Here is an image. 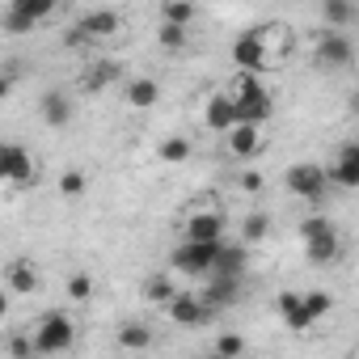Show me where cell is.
<instances>
[{"instance_id": "1", "label": "cell", "mask_w": 359, "mask_h": 359, "mask_svg": "<svg viewBox=\"0 0 359 359\" xmlns=\"http://www.w3.org/2000/svg\"><path fill=\"white\" fill-rule=\"evenodd\" d=\"M229 97L237 102L241 123H258V127H262V118H271V110H275L271 89H266L254 72H237V76H233V85H229Z\"/></svg>"}, {"instance_id": "2", "label": "cell", "mask_w": 359, "mask_h": 359, "mask_svg": "<svg viewBox=\"0 0 359 359\" xmlns=\"http://www.w3.org/2000/svg\"><path fill=\"white\" fill-rule=\"evenodd\" d=\"M34 351L43 355V359H51V355H64L72 342H76V321L68 317V313H60V309H51V313H43L39 317V325H34Z\"/></svg>"}, {"instance_id": "3", "label": "cell", "mask_w": 359, "mask_h": 359, "mask_svg": "<svg viewBox=\"0 0 359 359\" xmlns=\"http://www.w3.org/2000/svg\"><path fill=\"white\" fill-rule=\"evenodd\" d=\"M283 182H287V191H292L296 199H304V203H321L325 191H330V169L317 165V161H296V165H287Z\"/></svg>"}, {"instance_id": "4", "label": "cell", "mask_w": 359, "mask_h": 359, "mask_svg": "<svg viewBox=\"0 0 359 359\" xmlns=\"http://www.w3.org/2000/svg\"><path fill=\"white\" fill-rule=\"evenodd\" d=\"M216 254L220 245H199V241H177L169 250V271H182V275H195V279H208L216 271Z\"/></svg>"}, {"instance_id": "5", "label": "cell", "mask_w": 359, "mask_h": 359, "mask_svg": "<svg viewBox=\"0 0 359 359\" xmlns=\"http://www.w3.org/2000/svg\"><path fill=\"white\" fill-rule=\"evenodd\" d=\"M313 60L321 72H334V68H351L355 64V43L346 34H334V30H321L317 43H313Z\"/></svg>"}, {"instance_id": "6", "label": "cell", "mask_w": 359, "mask_h": 359, "mask_svg": "<svg viewBox=\"0 0 359 359\" xmlns=\"http://www.w3.org/2000/svg\"><path fill=\"white\" fill-rule=\"evenodd\" d=\"M203 123H208V131L233 135V131L241 127V110H237V102H233L229 93H212V97L203 102Z\"/></svg>"}, {"instance_id": "7", "label": "cell", "mask_w": 359, "mask_h": 359, "mask_svg": "<svg viewBox=\"0 0 359 359\" xmlns=\"http://www.w3.org/2000/svg\"><path fill=\"white\" fill-rule=\"evenodd\" d=\"M182 241H199V245H224V216L216 208H199L191 220H187V233Z\"/></svg>"}, {"instance_id": "8", "label": "cell", "mask_w": 359, "mask_h": 359, "mask_svg": "<svg viewBox=\"0 0 359 359\" xmlns=\"http://www.w3.org/2000/svg\"><path fill=\"white\" fill-rule=\"evenodd\" d=\"M0 177L22 187V182H34V177H39V165H34V156L22 144H5V148H0Z\"/></svg>"}, {"instance_id": "9", "label": "cell", "mask_w": 359, "mask_h": 359, "mask_svg": "<svg viewBox=\"0 0 359 359\" xmlns=\"http://www.w3.org/2000/svg\"><path fill=\"white\" fill-rule=\"evenodd\" d=\"M165 313H169V321L187 325V330H191V325H208V321L216 317V309H208L199 292H177V300H173Z\"/></svg>"}, {"instance_id": "10", "label": "cell", "mask_w": 359, "mask_h": 359, "mask_svg": "<svg viewBox=\"0 0 359 359\" xmlns=\"http://www.w3.org/2000/svg\"><path fill=\"white\" fill-rule=\"evenodd\" d=\"M199 296H203V304H208V309H216V313H220V309L237 304V296H241V279H237V275H208Z\"/></svg>"}, {"instance_id": "11", "label": "cell", "mask_w": 359, "mask_h": 359, "mask_svg": "<svg viewBox=\"0 0 359 359\" xmlns=\"http://www.w3.org/2000/svg\"><path fill=\"white\" fill-rule=\"evenodd\" d=\"M275 313L283 317V325H287L292 334H309V330H313V317H309V309H304V292H279V296H275Z\"/></svg>"}, {"instance_id": "12", "label": "cell", "mask_w": 359, "mask_h": 359, "mask_svg": "<svg viewBox=\"0 0 359 359\" xmlns=\"http://www.w3.org/2000/svg\"><path fill=\"white\" fill-rule=\"evenodd\" d=\"M233 64H237L241 72H254V76H258V72L271 64V51L245 30V34H237V43H233Z\"/></svg>"}, {"instance_id": "13", "label": "cell", "mask_w": 359, "mask_h": 359, "mask_svg": "<svg viewBox=\"0 0 359 359\" xmlns=\"http://www.w3.org/2000/svg\"><path fill=\"white\" fill-rule=\"evenodd\" d=\"M330 182L334 187H346V191L359 187V144H342L338 161L330 165Z\"/></svg>"}, {"instance_id": "14", "label": "cell", "mask_w": 359, "mask_h": 359, "mask_svg": "<svg viewBox=\"0 0 359 359\" xmlns=\"http://www.w3.org/2000/svg\"><path fill=\"white\" fill-rule=\"evenodd\" d=\"M76 30H81L89 43H97V39H110V34H118V13H110V9H93V13H81Z\"/></svg>"}, {"instance_id": "15", "label": "cell", "mask_w": 359, "mask_h": 359, "mask_svg": "<svg viewBox=\"0 0 359 359\" xmlns=\"http://www.w3.org/2000/svg\"><path fill=\"white\" fill-rule=\"evenodd\" d=\"M5 279H9V292L13 296H34L39 292V266L30 258H13L9 271H5Z\"/></svg>"}, {"instance_id": "16", "label": "cell", "mask_w": 359, "mask_h": 359, "mask_svg": "<svg viewBox=\"0 0 359 359\" xmlns=\"http://www.w3.org/2000/svg\"><path fill=\"white\" fill-rule=\"evenodd\" d=\"M39 110H43V123H47V127H68V123H72V102H68L64 89H51V93L39 102Z\"/></svg>"}, {"instance_id": "17", "label": "cell", "mask_w": 359, "mask_h": 359, "mask_svg": "<svg viewBox=\"0 0 359 359\" xmlns=\"http://www.w3.org/2000/svg\"><path fill=\"white\" fill-rule=\"evenodd\" d=\"M144 300L156 304V309H169V304L177 300V283L169 279V271H156V275L144 279Z\"/></svg>"}, {"instance_id": "18", "label": "cell", "mask_w": 359, "mask_h": 359, "mask_svg": "<svg viewBox=\"0 0 359 359\" xmlns=\"http://www.w3.org/2000/svg\"><path fill=\"white\" fill-rule=\"evenodd\" d=\"M245 262H250V250H245L241 241H237V245H233V241H224V245H220V254H216V271H212V275H237V279H241Z\"/></svg>"}, {"instance_id": "19", "label": "cell", "mask_w": 359, "mask_h": 359, "mask_svg": "<svg viewBox=\"0 0 359 359\" xmlns=\"http://www.w3.org/2000/svg\"><path fill=\"white\" fill-rule=\"evenodd\" d=\"M355 18H359V13H355L351 0H325V5H321V22H325V30H334V34H342Z\"/></svg>"}, {"instance_id": "20", "label": "cell", "mask_w": 359, "mask_h": 359, "mask_svg": "<svg viewBox=\"0 0 359 359\" xmlns=\"http://www.w3.org/2000/svg\"><path fill=\"white\" fill-rule=\"evenodd\" d=\"M229 148H233V156H241V161L254 156V152L262 148V127H258V123H241V127L229 135Z\"/></svg>"}, {"instance_id": "21", "label": "cell", "mask_w": 359, "mask_h": 359, "mask_svg": "<svg viewBox=\"0 0 359 359\" xmlns=\"http://www.w3.org/2000/svg\"><path fill=\"white\" fill-rule=\"evenodd\" d=\"M250 34L271 51V60H275V55H283V51L292 47V34H287V26H279V22H271V26H254Z\"/></svg>"}, {"instance_id": "22", "label": "cell", "mask_w": 359, "mask_h": 359, "mask_svg": "<svg viewBox=\"0 0 359 359\" xmlns=\"http://www.w3.org/2000/svg\"><path fill=\"white\" fill-rule=\"evenodd\" d=\"M114 342H118L123 351H148V346H152V330H148L144 321H123L118 334H114Z\"/></svg>"}, {"instance_id": "23", "label": "cell", "mask_w": 359, "mask_h": 359, "mask_svg": "<svg viewBox=\"0 0 359 359\" xmlns=\"http://www.w3.org/2000/svg\"><path fill=\"white\" fill-rule=\"evenodd\" d=\"M127 102H131L135 110H148V106L161 102V85H156L152 76H135V81L127 85Z\"/></svg>"}, {"instance_id": "24", "label": "cell", "mask_w": 359, "mask_h": 359, "mask_svg": "<svg viewBox=\"0 0 359 359\" xmlns=\"http://www.w3.org/2000/svg\"><path fill=\"white\" fill-rule=\"evenodd\" d=\"M271 237V216L266 212H250L245 220H241V245H258V241H266Z\"/></svg>"}, {"instance_id": "25", "label": "cell", "mask_w": 359, "mask_h": 359, "mask_svg": "<svg viewBox=\"0 0 359 359\" xmlns=\"http://www.w3.org/2000/svg\"><path fill=\"white\" fill-rule=\"evenodd\" d=\"M114 81H118V64H114V60H102V64H93V68L85 72L81 85H85L89 93H97V89H106V85H114Z\"/></svg>"}, {"instance_id": "26", "label": "cell", "mask_w": 359, "mask_h": 359, "mask_svg": "<svg viewBox=\"0 0 359 359\" xmlns=\"http://www.w3.org/2000/svg\"><path fill=\"white\" fill-rule=\"evenodd\" d=\"M300 237H304V245H313V241L338 237V229H334L330 216H304V220H300Z\"/></svg>"}, {"instance_id": "27", "label": "cell", "mask_w": 359, "mask_h": 359, "mask_svg": "<svg viewBox=\"0 0 359 359\" xmlns=\"http://www.w3.org/2000/svg\"><path fill=\"white\" fill-rule=\"evenodd\" d=\"M161 22L187 30V26L195 22V5H187V0H165V5H161Z\"/></svg>"}, {"instance_id": "28", "label": "cell", "mask_w": 359, "mask_h": 359, "mask_svg": "<svg viewBox=\"0 0 359 359\" xmlns=\"http://www.w3.org/2000/svg\"><path fill=\"white\" fill-rule=\"evenodd\" d=\"M338 254H342V241H338V237H325V241H313V245H304V258H309V262H317V266H325V262H338Z\"/></svg>"}, {"instance_id": "29", "label": "cell", "mask_w": 359, "mask_h": 359, "mask_svg": "<svg viewBox=\"0 0 359 359\" xmlns=\"http://www.w3.org/2000/svg\"><path fill=\"white\" fill-rule=\"evenodd\" d=\"M161 161H169V165H182V161H191V140L187 135H169V140H161Z\"/></svg>"}, {"instance_id": "30", "label": "cell", "mask_w": 359, "mask_h": 359, "mask_svg": "<svg viewBox=\"0 0 359 359\" xmlns=\"http://www.w3.org/2000/svg\"><path fill=\"white\" fill-rule=\"evenodd\" d=\"M9 5H13L18 13H26L34 26H39V22H47V18L55 13V0H9Z\"/></svg>"}, {"instance_id": "31", "label": "cell", "mask_w": 359, "mask_h": 359, "mask_svg": "<svg viewBox=\"0 0 359 359\" xmlns=\"http://www.w3.org/2000/svg\"><path fill=\"white\" fill-rule=\"evenodd\" d=\"M304 309H309V317H313V321H321V317H330L334 296H330V292H321V287H313V292H304Z\"/></svg>"}, {"instance_id": "32", "label": "cell", "mask_w": 359, "mask_h": 359, "mask_svg": "<svg viewBox=\"0 0 359 359\" xmlns=\"http://www.w3.org/2000/svg\"><path fill=\"white\" fill-rule=\"evenodd\" d=\"M187 39H191V34H187L182 26H165V22H161V30H156V43H161L165 51H182Z\"/></svg>"}, {"instance_id": "33", "label": "cell", "mask_w": 359, "mask_h": 359, "mask_svg": "<svg viewBox=\"0 0 359 359\" xmlns=\"http://www.w3.org/2000/svg\"><path fill=\"white\" fill-rule=\"evenodd\" d=\"M89 296H93V279H89L85 271H76V275L68 279V300H72V304H85Z\"/></svg>"}, {"instance_id": "34", "label": "cell", "mask_w": 359, "mask_h": 359, "mask_svg": "<svg viewBox=\"0 0 359 359\" xmlns=\"http://www.w3.org/2000/svg\"><path fill=\"white\" fill-rule=\"evenodd\" d=\"M216 355H224V359H241V355H245V338L233 334V330L220 334V338H216Z\"/></svg>"}, {"instance_id": "35", "label": "cell", "mask_w": 359, "mask_h": 359, "mask_svg": "<svg viewBox=\"0 0 359 359\" xmlns=\"http://www.w3.org/2000/svg\"><path fill=\"white\" fill-rule=\"evenodd\" d=\"M60 195H64V199H81V195H85V173H81V169H68V173L60 177Z\"/></svg>"}, {"instance_id": "36", "label": "cell", "mask_w": 359, "mask_h": 359, "mask_svg": "<svg viewBox=\"0 0 359 359\" xmlns=\"http://www.w3.org/2000/svg\"><path fill=\"white\" fill-rule=\"evenodd\" d=\"M30 355H39L34 338L30 334H9V359H30Z\"/></svg>"}, {"instance_id": "37", "label": "cell", "mask_w": 359, "mask_h": 359, "mask_svg": "<svg viewBox=\"0 0 359 359\" xmlns=\"http://www.w3.org/2000/svg\"><path fill=\"white\" fill-rule=\"evenodd\" d=\"M241 191H245V195H258V191H262V173L245 169V173H241Z\"/></svg>"}, {"instance_id": "38", "label": "cell", "mask_w": 359, "mask_h": 359, "mask_svg": "<svg viewBox=\"0 0 359 359\" xmlns=\"http://www.w3.org/2000/svg\"><path fill=\"white\" fill-rule=\"evenodd\" d=\"M208 359H224V355H208Z\"/></svg>"}, {"instance_id": "39", "label": "cell", "mask_w": 359, "mask_h": 359, "mask_svg": "<svg viewBox=\"0 0 359 359\" xmlns=\"http://www.w3.org/2000/svg\"><path fill=\"white\" fill-rule=\"evenodd\" d=\"M30 359H43V355H30Z\"/></svg>"}, {"instance_id": "40", "label": "cell", "mask_w": 359, "mask_h": 359, "mask_svg": "<svg viewBox=\"0 0 359 359\" xmlns=\"http://www.w3.org/2000/svg\"><path fill=\"white\" fill-rule=\"evenodd\" d=\"M355 114H359V102H355Z\"/></svg>"}, {"instance_id": "41", "label": "cell", "mask_w": 359, "mask_h": 359, "mask_svg": "<svg viewBox=\"0 0 359 359\" xmlns=\"http://www.w3.org/2000/svg\"><path fill=\"white\" fill-rule=\"evenodd\" d=\"M355 13H359V5H355Z\"/></svg>"}, {"instance_id": "42", "label": "cell", "mask_w": 359, "mask_h": 359, "mask_svg": "<svg viewBox=\"0 0 359 359\" xmlns=\"http://www.w3.org/2000/svg\"><path fill=\"white\" fill-rule=\"evenodd\" d=\"M355 287H359V279H355Z\"/></svg>"}]
</instances>
